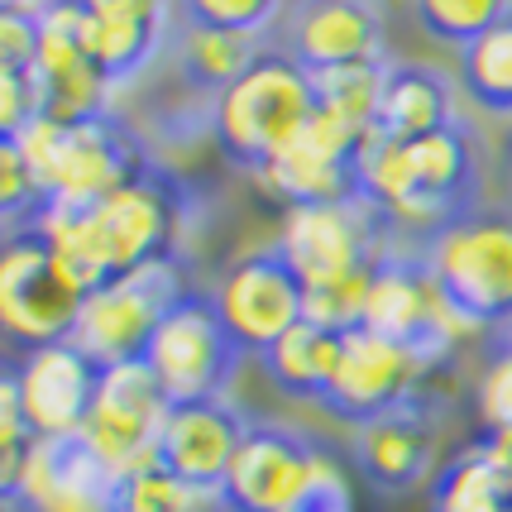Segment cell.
<instances>
[{
    "mask_svg": "<svg viewBox=\"0 0 512 512\" xmlns=\"http://www.w3.org/2000/svg\"><path fill=\"white\" fill-rule=\"evenodd\" d=\"M321 111L316 77L292 58L288 48L268 44L249 72L211 101V134L225 163L245 168L249 178L273 163Z\"/></svg>",
    "mask_w": 512,
    "mask_h": 512,
    "instance_id": "1",
    "label": "cell"
},
{
    "mask_svg": "<svg viewBox=\"0 0 512 512\" xmlns=\"http://www.w3.org/2000/svg\"><path fill=\"white\" fill-rule=\"evenodd\" d=\"M15 144L24 149L34 178L44 182L48 206H72V211L106 201L154 163L120 115H96L82 125H63L44 115Z\"/></svg>",
    "mask_w": 512,
    "mask_h": 512,
    "instance_id": "2",
    "label": "cell"
},
{
    "mask_svg": "<svg viewBox=\"0 0 512 512\" xmlns=\"http://www.w3.org/2000/svg\"><path fill=\"white\" fill-rule=\"evenodd\" d=\"M422 264L479 331H512V211L479 206L422 249Z\"/></svg>",
    "mask_w": 512,
    "mask_h": 512,
    "instance_id": "3",
    "label": "cell"
},
{
    "mask_svg": "<svg viewBox=\"0 0 512 512\" xmlns=\"http://www.w3.org/2000/svg\"><path fill=\"white\" fill-rule=\"evenodd\" d=\"M240 359H245V350L225 331L211 292L187 288L178 297V307L154 331L144 364L154 369L168 402H216L235 383Z\"/></svg>",
    "mask_w": 512,
    "mask_h": 512,
    "instance_id": "4",
    "label": "cell"
},
{
    "mask_svg": "<svg viewBox=\"0 0 512 512\" xmlns=\"http://www.w3.org/2000/svg\"><path fill=\"white\" fill-rule=\"evenodd\" d=\"M187 288L192 283L182 278V264H149L139 273H125L106 288L87 292L77 326H72V345L87 350L101 369L134 364V359L149 355L154 331L178 307V297Z\"/></svg>",
    "mask_w": 512,
    "mask_h": 512,
    "instance_id": "5",
    "label": "cell"
},
{
    "mask_svg": "<svg viewBox=\"0 0 512 512\" xmlns=\"http://www.w3.org/2000/svg\"><path fill=\"white\" fill-rule=\"evenodd\" d=\"M82 292L67 283L48 240L29 225L5 235L0 245V331H5V350H39V345H58L72 340L77 312H82Z\"/></svg>",
    "mask_w": 512,
    "mask_h": 512,
    "instance_id": "6",
    "label": "cell"
},
{
    "mask_svg": "<svg viewBox=\"0 0 512 512\" xmlns=\"http://www.w3.org/2000/svg\"><path fill=\"white\" fill-rule=\"evenodd\" d=\"M273 249L297 273L302 288H326L340 278H355L374 268L393 249L388 225L364 201H335V206H297L283 211Z\"/></svg>",
    "mask_w": 512,
    "mask_h": 512,
    "instance_id": "7",
    "label": "cell"
},
{
    "mask_svg": "<svg viewBox=\"0 0 512 512\" xmlns=\"http://www.w3.org/2000/svg\"><path fill=\"white\" fill-rule=\"evenodd\" d=\"M173 402L158 388L154 369L144 359L101 369V388L91 402V417L82 426V441L96 450V460L125 484L130 474L158 465V436Z\"/></svg>",
    "mask_w": 512,
    "mask_h": 512,
    "instance_id": "8",
    "label": "cell"
},
{
    "mask_svg": "<svg viewBox=\"0 0 512 512\" xmlns=\"http://www.w3.org/2000/svg\"><path fill=\"white\" fill-rule=\"evenodd\" d=\"M436 369L441 364L412 345L383 340L374 331H350L340 345V369L331 379V393L321 398V412H331L335 422H350L359 431L407 402L426 398V379Z\"/></svg>",
    "mask_w": 512,
    "mask_h": 512,
    "instance_id": "9",
    "label": "cell"
},
{
    "mask_svg": "<svg viewBox=\"0 0 512 512\" xmlns=\"http://www.w3.org/2000/svg\"><path fill=\"white\" fill-rule=\"evenodd\" d=\"M5 379L20 398V417L39 441H72L82 436L91 402L101 388V364L77 350L72 340L39 345V350H5Z\"/></svg>",
    "mask_w": 512,
    "mask_h": 512,
    "instance_id": "10",
    "label": "cell"
},
{
    "mask_svg": "<svg viewBox=\"0 0 512 512\" xmlns=\"http://www.w3.org/2000/svg\"><path fill=\"white\" fill-rule=\"evenodd\" d=\"M359 139L350 120L331 111H316V120L292 139L283 154L264 163L254 182L273 206L297 211V206H335V201H359Z\"/></svg>",
    "mask_w": 512,
    "mask_h": 512,
    "instance_id": "11",
    "label": "cell"
},
{
    "mask_svg": "<svg viewBox=\"0 0 512 512\" xmlns=\"http://www.w3.org/2000/svg\"><path fill=\"white\" fill-rule=\"evenodd\" d=\"M211 302L245 355H264L292 326L307 321V288L297 283V273L283 264L278 249H254L225 264Z\"/></svg>",
    "mask_w": 512,
    "mask_h": 512,
    "instance_id": "12",
    "label": "cell"
},
{
    "mask_svg": "<svg viewBox=\"0 0 512 512\" xmlns=\"http://www.w3.org/2000/svg\"><path fill=\"white\" fill-rule=\"evenodd\" d=\"M34 72H39V82H44L48 120L82 125V120H96V115H111L115 91L106 87L101 67L91 63L87 34H82V5L44 0Z\"/></svg>",
    "mask_w": 512,
    "mask_h": 512,
    "instance_id": "13",
    "label": "cell"
},
{
    "mask_svg": "<svg viewBox=\"0 0 512 512\" xmlns=\"http://www.w3.org/2000/svg\"><path fill=\"white\" fill-rule=\"evenodd\" d=\"M441 307H446V292L431 283L422 254L388 249L379 264H374L369 307H364V326H359V331H374V335H383V340L412 345V350H422L426 359L446 364L455 350L441 340Z\"/></svg>",
    "mask_w": 512,
    "mask_h": 512,
    "instance_id": "14",
    "label": "cell"
},
{
    "mask_svg": "<svg viewBox=\"0 0 512 512\" xmlns=\"http://www.w3.org/2000/svg\"><path fill=\"white\" fill-rule=\"evenodd\" d=\"M316 450L302 431L283 422H249L245 446L225 474V512H292L307 489Z\"/></svg>",
    "mask_w": 512,
    "mask_h": 512,
    "instance_id": "15",
    "label": "cell"
},
{
    "mask_svg": "<svg viewBox=\"0 0 512 512\" xmlns=\"http://www.w3.org/2000/svg\"><path fill=\"white\" fill-rule=\"evenodd\" d=\"M5 508L15 512H120V479L96 460V450L72 441H39L24 460L15 489L5 493Z\"/></svg>",
    "mask_w": 512,
    "mask_h": 512,
    "instance_id": "16",
    "label": "cell"
},
{
    "mask_svg": "<svg viewBox=\"0 0 512 512\" xmlns=\"http://www.w3.org/2000/svg\"><path fill=\"white\" fill-rule=\"evenodd\" d=\"M436 455H441V417L436 402L426 398L355 431L359 474L388 498H407L412 489H422L436 469Z\"/></svg>",
    "mask_w": 512,
    "mask_h": 512,
    "instance_id": "17",
    "label": "cell"
},
{
    "mask_svg": "<svg viewBox=\"0 0 512 512\" xmlns=\"http://www.w3.org/2000/svg\"><path fill=\"white\" fill-rule=\"evenodd\" d=\"M178 5L158 0H82V34L106 87H130L163 48H173Z\"/></svg>",
    "mask_w": 512,
    "mask_h": 512,
    "instance_id": "18",
    "label": "cell"
},
{
    "mask_svg": "<svg viewBox=\"0 0 512 512\" xmlns=\"http://www.w3.org/2000/svg\"><path fill=\"white\" fill-rule=\"evenodd\" d=\"M249 417L225 398L216 402H173L163 436H158V465L178 474L197 489L221 493L225 474L235 465V455L245 446Z\"/></svg>",
    "mask_w": 512,
    "mask_h": 512,
    "instance_id": "19",
    "label": "cell"
},
{
    "mask_svg": "<svg viewBox=\"0 0 512 512\" xmlns=\"http://www.w3.org/2000/svg\"><path fill=\"white\" fill-rule=\"evenodd\" d=\"M288 48L307 72H335L350 63H379L383 58V15L364 0H307L288 5Z\"/></svg>",
    "mask_w": 512,
    "mask_h": 512,
    "instance_id": "20",
    "label": "cell"
},
{
    "mask_svg": "<svg viewBox=\"0 0 512 512\" xmlns=\"http://www.w3.org/2000/svg\"><path fill=\"white\" fill-rule=\"evenodd\" d=\"M455 87H450L446 72L426 63H388V82H383V106H379V125L388 139H422L455 125Z\"/></svg>",
    "mask_w": 512,
    "mask_h": 512,
    "instance_id": "21",
    "label": "cell"
},
{
    "mask_svg": "<svg viewBox=\"0 0 512 512\" xmlns=\"http://www.w3.org/2000/svg\"><path fill=\"white\" fill-rule=\"evenodd\" d=\"M264 39H245V34H225L211 24L187 20L178 10V29H173V63L178 77L206 101H216L225 87H235L249 72V63L264 53Z\"/></svg>",
    "mask_w": 512,
    "mask_h": 512,
    "instance_id": "22",
    "label": "cell"
},
{
    "mask_svg": "<svg viewBox=\"0 0 512 512\" xmlns=\"http://www.w3.org/2000/svg\"><path fill=\"white\" fill-rule=\"evenodd\" d=\"M340 345H345V335L335 331H321L312 321H302V326H292L273 350H264V374L273 379L278 393H288L297 402H316L331 393V379L335 369H340Z\"/></svg>",
    "mask_w": 512,
    "mask_h": 512,
    "instance_id": "23",
    "label": "cell"
},
{
    "mask_svg": "<svg viewBox=\"0 0 512 512\" xmlns=\"http://www.w3.org/2000/svg\"><path fill=\"white\" fill-rule=\"evenodd\" d=\"M455 72H460V91L479 111L512 120V5L503 10V20L493 24L489 34H479L460 53Z\"/></svg>",
    "mask_w": 512,
    "mask_h": 512,
    "instance_id": "24",
    "label": "cell"
},
{
    "mask_svg": "<svg viewBox=\"0 0 512 512\" xmlns=\"http://www.w3.org/2000/svg\"><path fill=\"white\" fill-rule=\"evenodd\" d=\"M508 503L512 498L503 484V469L493 465L484 441L450 455L431 484V512H503Z\"/></svg>",
    "mask_w": 512,
    "mask_h": 512,
    "instance_id": "25",
    "label": "cell"
},
{
    "mask_svg": "<svg viewBox=\"0 0 512 512\" xmlns=\"http://www.w3.org/2000/svg\"><path fill=\"white\" fill-rule=\"evenodd\" d=\"M383 82H388V58L316 72V101H321V111L350 120L355 130H374L383 106Z\"/></svg>",
    "mask_w": 512,
    "mask_h": 512,
    "instance_id": "26",
    "label": "cell"
},
{
    "mask_svg": "<svg viewBox=\"0 0 512 512\" xmlns=\"http://www.w3.org/2000/svg\"><path fill=\"white\" fill-rule=\"evenodd\" d=\"M120 512H225V498L168 474L163 465H149L120 484Z\"/></svg>",
    "mask_w": 512,
    "mask_h": 512,
    "instance_id": "27",
    "label": "cell"
},
{
    "mask_svg": "<svg viewBox=\"0 0 512 512\" xmlns=\"http://www.w3.org/2000/svg\"><path fill=\"white\" fill-rule=\"evenodd\" d=\"M503 0H422L417 5V24L436 44H455L465 53L479 34H489L493 24L503 20Z\"/></svg>",
    "mask_w": 512,
    "mask_h": 512,
    "instance_id": "28",
    "label": "cell"
},
{
    "mask_svg": "<svg viewBox=\"0 0 512 512\" xmlns=\"http://www.w3.org/2000/svg\"><path fill=\"white\" fill-rule=\"evenodd\" d=\"M48 211L44 182L34 178L29 158L15 139H0V216H5V235L39 225V216Z\"/></svg>",
    "mask_w": 512,
    "mask_h": 512,
    "instance_id": "29",
    "label": "cell"
},
{
    "mask_svg": "<svg viewBox=\"0 0 512 512\" xmlns=\"http://www.w3.org/2000/svg\"><path fill=\"white\" fill-rule=\"evenodd\" d=\"M369 283H374V268H364L355 278H340V283H326V288H307V321L335 335L359 331L364 307H369Z\"/></svg>",
    "mask_w": 512,
    "mask_h": 512,
    "instance_id": "30",
    "label": "cell"
},
{
    "mask_svg": "<svg viewBox=\"0 0 512 512\" xmlns=\"http://www.w3.org/2000/svg\"><path fill=\"white\" fill-rule=\"evenodd\" d=\"M474 417L484 426V436L512 431V335L493 340L489 364L474 379Z\"/></svg>",
    "mask_w": 512,
    "mask_h": 512,
    "instance_id": "31",
    "label": "cell"
},
{
    "mask_svg": "<svg viewBox=\"0 0 512 512\" xmlns=\"http://www.w3.org/2000/svg\"><path fill=\"white\" fill-rule=\"evenodd\" d=\"M178 10L187 20L225 29V34H245V39H264V29H273L288 15V5L278 0H187Z\"/></svg>",
    "mask_w": 512,
    "mask_h": 512,
    "instance_id": "32",
    "label": "cell"
},
{
    "mask_svg": "<svg viewBox=\"0 0 512 512\" xmlns=\"http://www.w3.org/2000/svg\"><path fill=\"white\" fill-rule=\"evenodd\" d=\"M44 115H48V96H44L39 72L34 67L0 63V139H20Z\"/></svg>",
    "mask_w": 512,
    "mask_h": 512,
    "instance_id": "33",
    "label": "cell"
},
{
    "mask_svg": "<svg viewBox=\"0 0 512 512\" xmlns=\"http://www.w3.org/2000/svg\"><path fill=\"white\" fill-rule=\"evenodd\" d=\"M292 512H355V484L350 469L340 465L335 455L316 450V465L307 474V489L292 503Z\"/></svg>",
    "mask_w": 512,
    "mask_h": 512,
    "instance_id": "34",
    "label": "cell"
},
{
    "mask_svg": "<svg viewBox=\"0 0 512 512\" xmlns=\"http://www.w3.org/2000/svg\"><path fill=\"white\" fill-rule=\"evenodd\" d=\"M484 450L493 455V465L503 469V484H508V498H512V431H498V436H479Z\"/></svg>",
    "mask_w": 512,
    "mask_h": 512,
    "instance_id": "35",
    "label": "cell"
},
{
    "mask_svg": "<svg viewBox=\"0 0 512 512\" xmlns=\"http://www.w3.org/2000/svg\"><path fill=\"white\" fill-rule=\"evenodd\" d=\"M508 187H512V149H508Z\"/></svg>",
    "mask_w": 512,
    "mask_h": 512,
    "instance_id": "36",
    "label": "cell"
},
{
    "mask_svg": "<svg viewBox=\"0 0 512 512\" xmlns=\"http://www.w3.org/2000/svg\"><path fill=\"white\" fill-rule=\"evenodd\" d=\"M503 512H512V503H508V508H503Z\"/></svg>",
    "mask_w": 512,
    "mask_h": 512,
    "instance_id": "37",
    "label": "cell"
},
{
    "mask_svg": "<svg viewBox=\"0 0 512 512\" xmlns=\"http://www.w3.org/2000/svg\"><path fill=\"white\" fill-rule=\"evenodd\" d=\"M508 335H512V331H508Z\"/></svg>",
    "mask_w": 512,
    "mask_h": 512,
    "instance_id": "38",
    "label": "cell"
}]
</instances>
